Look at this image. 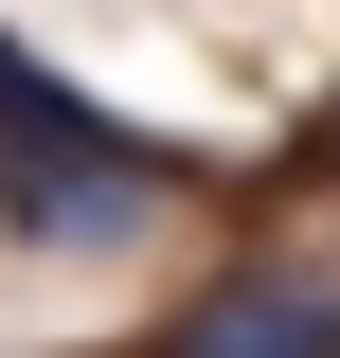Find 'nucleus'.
Returning <instances> with one entry per match:
<instances>
[{"instance_id": "nucleus-2", "label": "nucleus", "mask_w": 340, "mask_h": 358, "mask_svg": "<svg viewBox=\"0 0 340 358\" xmlns=\"http://www.w3.org/2000/svg\"><path fill=\"white\" fill-rule=\"evenodd\" d=\"M126 358H340V268H287V251L197 268V287H179Z\"/></svg>"}, {"instance_id": "nucleus-1", "label": "nucleus", "mask_w": 340, "mask_h": 358, "mask_svg": "<svg viewBox=\"0 0 340 358\" xmlns=\"http://www.w3.org/2000/svg\"><path fill=\"white\" fill-rule=\"evenodd\" d=\"M179 197H197V162H179L162 126H126L72 54L0 36V233H18V251L126 268V251H162V233H179Z\"/></svg>"}, {"instance_id": "nucleus-3", "label": "nucleus", "mask_w": 340, "mask_h": 358, "mask_svg": "<svg viewBox=\"0 0 340 358\" xmlns=\"http://www.w3.org/2000/svg\"><path fill=\"white\" fill-rule=\"evenodd\" d=\"M323 162H340V90H323Z\"/></svg>"}]
</instances>
